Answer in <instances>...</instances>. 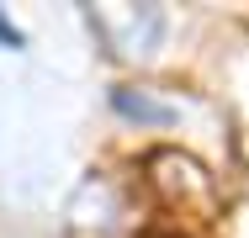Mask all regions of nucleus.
<instances>
[{
  "instance_id": "nucleus-1",
  "label": "nucleus",
  "mask_w": 249,
  "mask_h": 238,
  "mask_svg": "<svg viewBox=\"0 0 249 238\" xmlns=\"http://www.w3.org/2000/svg\"><path fill=\"white\" fill-rule=\"evenodd\" d=\"M111 106H117L127 122H149V127H170V122H175V106L154 101L149 90H111Z\"/></svg>"
},
{
  "instance_id": "nucleus-2",
  "label": "nucleus",
  "mask_w": 249,
  "mask_h": 238,
  "mask_svg": "<svg viewBox=\"0 0 249 238\" xmlns=\"http://www.w3.org/2000/svg\"><path fill=\"white\" fill-rule=\"evenodd\" d=\"M0 43H11V48L21 43V32H16V27H11V21H5V16H0Z\"/></svg>"
}]
</instances>
